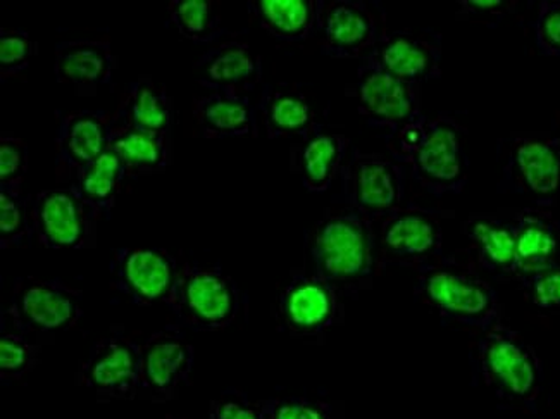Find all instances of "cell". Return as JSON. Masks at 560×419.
Returning a JSON list of instances; mask_svg holds the SVG:
<instances>
[{"label": "cell", "instance_id": "cell-29", "mask_svg": "<svg viewBox=\"0 0 560 419\" xmlns=\"http://www.w3.org/2000/svg\"><path fill=\"white\" fill-rule=\"evenodd\" d=\"M128 178L127 167L119 155L107 149L97 161L83 170L70 185L98 217H109L114 203L121 196L122 184Z\"/></svg>", "mask_w": 560, "mask_h": 419}, {"label": "cell", "instance_id": "cell-22", "mask_svg": "<svg viewBox=\"0 0 560 419\" xmlns=\"http://www.w3.org/2000/svg\"><path fill=\"white\" fill-rule=\"evenodd\" d=\"M516 230L517 280L560 266V218L545 206L512 214Z\"/></svg>", "mask_w": 560, "mask_h": 419}, {"label": "cell", "instance_id": "cell-39", "mask_svg": "<svg viewBox=\"0 0 560 419\" xmlns=\"http://www.w3.org/2000/svg\"><path fill=\"white\" fill-rule=\"evenodd\" d=\"M209 419H268L265 403H254L242 394H226L215 399Z\"/></svg>", "mask_w": 560, "mask_h": 419}, {"label": "cell", "instance_id": "cell-30", "mask_svg": "<svg viewBox=\"0 0 560 419\" xmlns=\"http://www.w3.org/2000/svg\"><path fill=\"white\" fill-rule=\"evenodd\" d=\"M170 23L194 44H212L223 35L218 4L211 0H173Z\"/></svg>", "mask_w": 560, "mask_h": 419}, {"label": "cell", "instance_id": "cell-35", "mask_svg": "<svg viewBox=\"0 0 560 419\" xmlns=\"http://www.w3.org/2000/svg\"><path fill=\"white\" fill-rule=\"evenodd\" d=\"M535 44L544 56L560 58V0H544L538 5Z\"/></svg>", "mask_w": 560, "mask_h": 419}, {"label": "cell", "instance_id": "cell-4", "mask_svg": "<svg viewBox=\"0 0 560 419\" xmlns=\"http://www.w3.org/2000/svg\"><path fill=\"white\" fill-rule=\"evenodd\" d=\"M415 293L424 307L448 325L483 334L500 323L502 305L495 289L455 257H443L419 271Z\"/></svg>", "mask_w": 560, "mask_h": 419}, {"label": "cell", "instance_id": "cell-7", "mask_svg": "<svg viewBox=\"0 0 560 419\" xmlns=\"http://www.w3.org/2000/svg\"><path fill=\"white\" fill-rule=\"evenodd\" d=\"M167 305L179 325L196 331H218L235 322L242 293L235 281L218 269L185 268Z\"/></svg>", "mask_w": 560, "mask_h": 419}, {"label": "cell", "instance_id": "cell-34", "mask_svg": "<svg viewBox=\"0 0 560 419\" xmlns=\"http://www.w3.org/2000/svg\"><path fill=\"white\" fill-rule=\"evenodd\" d=\"M30 152L25 140L14 135L0 137V188H16L28 173Z\"/></svg>", "mask_w": 560, "mask_h": 419}, {"label": "cell", "instance_id": "cell-25", "mask_svg": "<svg viewBox=\"0 0 560 419\" xmlns=\"http://www.w3.org/2000/svg\"><path fill=\"white\" fill-rule=\"evenodd\" d=\"M269 139H302L317 127L313 101L299 85H268L257 106Z\"/></svg>", "mask_w": 560, "mask_h": 419}, {"label": "cell", "instance_id": "cell-20", "mask_svg": "<svg viewBox=\"0 0 560 419\" xmlns=\"http://www.w3.org/2000/svg\"><path fill=\"white\" fill-rule=\"evenodd\" d=\"M196 77L211 92L247 95L262 80V59L247 42H220L200 56Z\"/></svg>", "mask_w": 560, "mask_h": 419}, {"label": "cell", "instance_id": "cell-14", "mask_svg": "<svg viewBox=\"0 0 560 419\" xmlns=\"http://www.w3.org/2000/svg\"><path fill=\"white\" fill-rule=\"evenodd\" d=\"M78 380L97 399H131L140 392V344L125 335L102 338L90 349Z\"/></svg>", "mask_w": 560, "mask_h": 419}, {"label": "cell", "instance_id": "cell-17", "mask_svg": "<svg viewBox=\"0 0 560 419\" xmlns=\"http://www.w3.org/2000/svg\"><path fill=\"white\" fill-rule=\"evenodd\" d=\"M442 33L431 28L385 32L370 58L409 85L421 86L442 74Z\"/></svg>", "mask_w": 560, "mask_h": 419}, {"label": "cell", "instance_id": "cell-9", "mask_svg": "<svg viewBox=\"0 0 560 419\" xmlns=\"http://www.w3.org/2000/svg\"><path fill=\"white\" fill-rule=\"evenodd\" d=\"M5 313L18 334H59L82 316V293L59 280L23 278L16 281Z\"/></svg>", "mask_w": 560, "mask_h": 419}, {"label": "cell", "instance_id": "cell-2", "mask_svg": "<svg viewBox=\"0 0 560 419\" xmlns=\"http://www.w3.org/2000/svg\"><path fill=\"white\" fill-rule=\"evenodd\" d=\"M308 257L313 273L340 295L371 289L378 268L373 223L349 206L326 212L308 236Z\"/></svg>", "mask_w": 560, "mask_h": 419}, {"label": "cell", "instance_id": "cell-16", "mask_svg": "<svg viewBox=\"0 0 560 419\" xmlns=\"http://www.w3.org/2000/svg\"><path fill=\"white\" fill-rule=\"evenodd\" d=\"M114 116L106 110H70L56 130L57 182L73 184L83 170L109 149Z\"/></svg>", "mask_w": 560, "mask_h": 419}, {"label": "cell", "instance_id": "cell-15", "mask_svg": "<svg viewBox=\"0 0 560 419\" xmlns=\"http://www.w3.org/2000/svg\"><path fill=\"white\" fill-rule=\"evenodd\" d=\"M340 298L322 277L295 275L278 301V322L293 337H319L340 322Z\"/></svg>", "mask_w": 560, "mask_h": 419}, {"label": "cell", "instance_id": "cell-36", "mask_svg": "<svg viewBox=\"0 0 560 419\" xmlns=\"http://www.w3.org/2000/svg\"><path fill=\"white\" fill-rule=\"evenodd\" d=\"M520 2L514 0H460L455 18L485 26H497L500 21L516 13Z\"/></svg>", "mask_w": 560, "mask_h": 419}, {"label": "cell", "instance_id": "cell-10", "mask_svg": "<svg viewBox=\"0 0 560 419\" xmlns=\"http://www.w3.org/2000/svg\"><path fill=\"white\" fill-rule=\"evenodd\" d=\"M98 218L71 187L40 191L30 202L33 235L56 251L95 247Z\"/></svg>", "mask_w": 560, "mask_h": 419}, {"label": "cell", "instance_id": "cell-6", "mask_svg": "<svg viewBox=\"0 0 560 419\" xmlns=\"http://www.w3.org/2000/svg\"><path fill=\"white\" fill-rule=\"evenodd\" d=\"M378 268H430L443 259L442 218L430 209L402 206L374 223Z\"/></svg>", "mask_w": 560, "mask_h": 419}, {"label": "cell", "instance_id": "cell-18", "mask_svg": "<svg viewBox=\"0 0 560 419\" xmlns=\"http://www.w3.org/2000/svg\"><path fill=\"white\" fill-rule=\"evenodd\" d=\"M194 346L178 331H158L140 344V392L154 403L173 399L190 379Z\"/></svg>", "mask_w": 560, "mask_h": 419}, {"label": "cell", "instance_id": "cell-26", "mask_svg": "<svg viewBox=\"0 0 560 419\" xmlns=\"http://www.w3.org/2000/svg\"><path fill=\"white\" fill-rule=\"evenodd\" d=\"M323 0H254L248 13L260 28L283 42H304L322 23Z\"/></svg>", "mask_w": 560, "mask_h": 419}, {"label": "cell", "instance_id": "cell-24", "mask_svg": "<svg viewBox=\"0 0 560 419\" xmlns=\"http://www.w3.org/2000/svg\"><path fill=\"white\" fill-rule=\"evenodd\" d=\"M191 115L203 139H235L257 133V109L248 95L211 92L194 101Z\"/></svg>", "mask_w": 560, "mask_h": 419}, {"label": "cell", "instance_id": "cell-23", "mask_svg": "<svg viewBox=\"0 0 560 419\" xmlns=\"http://www.w3.org/2000/svg\"><path fill=\"white\" fill-rule=\"evenodd\" d=\"M349 140L340 131L317 125L290 152V167L308 191L328 190L347 161Z\"/></svg>", "mask_w": 560, "mask_h": 419}, {"label": "cell", "instance_id": "cell-31", "mask_svg": "<svg viewBox=\"0 0 560 419\" xmlns=\"http://www.w3.org/2000/svg\"><path fill=\"white\" fill-rule=\"evenodd\" d=\"M32 232L30 202L16 188H0V247H16Z\"/></svg>", "mask_w": 560, "mask_h": 419}, {"label": "cell", "instance_id": "cell-32", "mask_svg": "<svg viewBox=\"0 0 560 419\" xmlns=\"http://www.w3.org/2000/svg\"><path fill=\"white\" fill-rule=\"evenodd\" d=\"M38 44L23 30H0V78L18 77L28 70L33 58L37 56Z\"/></svg>", "mask_w": 560, "mask_h": 419}, {"label": "cell", "instance_id": "cell-11", "mask_svg": "<svg viewBox=\"0 0 560 419\" xmlns=\"http://www.w3.org/2000/svg\"><path fill=\"white\" fill-rule=\"evenodd\" d=\"M347 95L355 98L359 115L370 127L388 131V135L422 115L419 86L400 82L371 58L359 66L358 78Z\"/></svg>", "mask_w": 560, "mask_h": 419}, {"label": "cell", "instance_id": "cell-28", "mask_svg": "<svg viewBox=\"0 0 560 419\" xmlns=\"http://www.w3.org/2000/svg\"><path fill=\"white\" fill-rule=\"evenodd\" d=\"M114 118L139 130L170 135L173 127V104L164 85H159L152 78H139L125 90Z\"/></svg>", "mask_w": 560, "mask_h": 419}, {"label": "cell", "instance_id": "cell-27", "mask_svg": "<svg viewBox=\"0 0 560 419\" xmlns=\"http://www.w3.org/2000/svg\"><path fill=\"white\" fill-rule=\"evenodd\" d=\"M109 147L127 167L128 178L163 173L170 166V135L139 130L114 118Z\"/></svg>", "mask_w": 560, "mask_h": 419}, {"label": "cell", "instance_id": "cell-13", "mask_svg": "<svg viewBox=\"0 0 560 419\" xmlns=\"http://www.w3.org/2000/svg\"><path fill=\"white\" fill-rule=\"evenodd\" d=\"M317 33L328 58L364 61L385 35L383 14L361 0L325 2Z\"/></svg>", "mask_w": 560, "mask_h": 419}, {"label": "cell", "instance_id": "cell-21", "mask_svg": "<svg viewBox=\"0 0 560 419\" xmlns=\"http://www.w3.org/2000/svg\"><path fill=\"white\" fill-rule=\"evenodd\" d=\"M114 66L109 40H66L56 45L54 77L80 97H95L98 90L109 85Z\"/></svg>", "mask_w": 560, "mask_h": 419}, {"label": "cell", "instance_id": "cell-8", "mask_svg": "<svg viewBox=\"0 0 560 419\" xmlns=\"http://www.w3.org/2000/svg\"><path fill=\"white\" fill-rule=\"evenodd\" d=\"M340 178L346 206L373 224L404 206L406 175L394 158L352 151Z\"/></svg>", "mask_w": 560, "mask_h": 419}, {"label": "cell", "instance_id": "cell-3", "mask_svg": "<svg viewBox=\"0 0 560 419\" xmlns=\"http://www.w3.org/2000/svg\"><path fill=\"white\" fill-rule=\"evenodd\" d=\"M472 362L476 376L500 404L535 411L544 392V364L521 334L502 323L479 334Z\"/></svg>", "mask_w": 560, "mask_h": 419}, {"label": "cell", "instance_id": "cell-1", "mask_svg": "<svg viewBox=\"0 0 560 419\" xmlns=\"http://www.w3.org/2000/svg\"><path fill=\"white\" fill-rule=\"evenodd\" d=\"M463 125L452 115H421L388 135L392 158L409 166L416 184L431 196L460 194L469 178Z\"/></svg>", "mask_w": 560, "mask_h": 419}, {"label": "cell", "instance_id": "cell-33", "mask_svg": "<svg viewBox=\"0 0 560 419\" xmlns=\"http://www.w3.org/2000/svg\"><path fill=\"white\" fill-rule=\"evenodd\" d=\"M40 347L30 342L23 334H2L0 337V376L4 380H21L28 375L35 364Z\"/></svg>", "mask_w": 560, "mask_h": 419}, {"label": "cell", "instance_id": "cell-38", "mask_svg": "<svg viewBox=\"0 0 560 419\" xmlns=\"http://www.w3.org/2000/svg\"><path fill=\"white\" fill-rule=\"evenodd\" d=\"M268 419H331L328 404L305 397H280L266 400Z\"/></svg>", "mask_w": 560, "mask_h": 419}, {"label": "cell", "instance_id": "cell-19", "mask_svg": "<svg viewBox=\"0 0 560 419\" xmlns=\"http://www.w3.org/2000/svg\"><path fill=\"white\" fill-rule=\"evenodd\" d=\"M464 265L478 273L497 278H517L516 230L512 217L475 214L463 223Z\"/></svg>", "mask_w": 560, "mask_h": 419}, {"label": "cell", "instance_id": "cell-5", "mask_svg": "<svg viewBox=\"0 0 560 419\" xmlns=\"http://www.w3.org/2000/svg\"><path fill=\"white\" fill-rule=\"evenodd\" d=\"M499 190L550 208L560 199V135L521 131L500 140Z\"/></svg>", "mask_w": 560, "mask_h": 419}, {"label": "cell", "instance_id": "cell-37", "mask_svg": "<svg viewBox=\"0 0 560 419\" xmlns=\"http://www.w3.org/2000/svg\"><path fill=\"white\" fill-rule=\"evenodd\" d=\"M524 292L535 307L544 311L560 310V266L523 278Z\"/></svg>", "mask_w": 560, "mask_h": 419}, {"label": "cell", "instance_id": "cell-12", "mask_svg": "<svg viewBox=\"0 0 560 419\" xmlns=\"http://www.w3.org/2000/svg\"><path fill=\"white\" fill-rule=\"evenodd\" d=\"M178 277L175 257L164 248H119L110 260L114 289L137 305L167 304Z\"/></svg>", "mask_w": 560, "mask_h": 419}]
</instances>
